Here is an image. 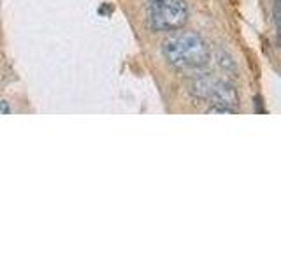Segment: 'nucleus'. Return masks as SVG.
<instances>
[{
    "label": "nucleus",
    "mask_w": 281,
    "mask_h": 264,
    "mask_svg": "<svg viewBox=\"0 0 281 264\" xmlns=\"http://www.w3.org/2000/svg\"><path fill=\"white\" fill-rule=\"evenodd\" d=\"M162 53L170 66L185 72L202 70L211 60V51L206 41L193 32H181L169 37L164 43Z\"/></svg>",
    "instance_id": "1"
},
{
    "label": "nucleus",
    "mask_w": 281,
    "mask_h": 264,
    "mask_svg": "<svg viewBox=\"0 0 281 264\" xmlns=\"http://www.w3.org/2000/svg\"><path fill=\"white\" fill-rule=\"evenodd\" d=\"M190 92L199 101L211 104V111L234 113L239 108V93L230 83L215 76H199L190 85Z\"/></svg>",
    "instance_id": "2"
},
{
    "label": "nucleus",
    "mask_w": 281,
    "mask_h": 264,
    "mask_svg": "<svg viewBox=\"0 0 281 264\" xmlns=\"http://www.w3.org/2000/svg\"><path fill=\"white\" fill-rule=\"evenodd\" d=\"M148 21L157 32L179 30L188 21V5L185 0H150Z\"/></svg>",
    "instance_id": "3"
},
{
    "label": "nucleus",
    "mask_w": 281,
    "mask_h": 264,
    "mask_svg": "<svg viewBox=\"0 0 281 264\" xmlns=\"http://www.w3.org/2000/svg\"><path fill=\"white\" fill-rule=\"evenodd\" d=\"M11 113V108L5 101H0V115H9Z\"/></svg>",
    "instance_id": "4"
}]
</instances>
